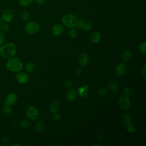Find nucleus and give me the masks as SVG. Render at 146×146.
I'll return each mask as SVG.
<instances>
[{
  "label": "nucleus",
  "mask_w": 146,
  "mask_h": 146,
  "mask_svg": "<svg viewBox=\"0 0 146 146\" xmlns=\"http://www.w3.org/2000/svg\"><path fill=\"white\" fill-rule=\"evenodd\" d=\"M64 84H65V86H66V87L70 88V87H71L72 86V85H73V82H72V81L71 80L68 79V80H67L66 81Z\"/></svg>",
  "instance_id": "34"
},
{
  "label": "nucleus",
  "mask_w": 146,
  "mask_h": 146,
  "mask_svg": "<svg viewBox=\"0 0 146 146\" xmlns=\"http://www.w3.org/2000/svg\"><path fill=\"white\" fill-rule=\"evenodd\" d=\"M21 127L23 129H29L30 127V123L29 121L26 120H23L20 123Z\"/></svg>",
  "instance_id": "27"
},
{
  "label": "nucleus",
  "mask_w": 146,
  "mask_h": 146,
  "mask_svg": "<svg viewBox=\"0 0 146 146\" xmlns=\"http://www.w3.org/2000/svg\"><path fill=\"white\" fill-rule=\"evenodd\" d=\"M2 113L6 117L10 116L12 114V110H11L10 107L5 106V107H4L3 110H2Z\"/></svg>",
  "instance_id": "24"
},
{
  "label": "nucleus",
  "mask_w": 146,
  "mask_h": 146,
  "mask_svg": "<svg viewBox=\"0 0 146 146\" xmlns=\"http://www.w3.org/2000/svg\"><path fill=\"white\" fill-rule=\"evenodd\" d=\"M107 90L106 88H101L98 90V94L100 95H104L107 93Z\"/></svg>",
  "instance_id": "33"
},
{
  "label": "nucleus",
  "mask_w": 146,
  "mask_h": 146,
  "mask_svg": "<svg viewBox=\"0 0 146 146\" xmlns=\"http://www.w3.org/2000/svg\"><path fill=\"white\" fill-rule=\"evenodd\" d=\"M124 92L125 95H126L127 96H129L133 93V89L131 87L127 86L124 88Z\"/></svg>",
  "instance_id": "31"
},
{
  "label": "nucleus",
  "mask_w": 146,
  "mask_h": 146,
  "mask_svg": "<svg viewBox=\"0 0 146 146\" xmlns=\"http://www.w3.org/2000/svg\"><path fill=\"white\" fill-rule=\"evenodd\" d=\"M128 71V66L124 63H119L115 68V72L117 76H124Z\"/></svg>",
  "instance_id": "8"
},
{
  "label": "nucleus",
  "mask_w": 146,
  "mask_h": 146,
  "mask_svg": "<svg viewBox=\"0 0 146 146\" xmlns=\"http://www.w3.org/2000/svg\"><path fill=\"white\" fill-rule=\"evenodd\" d=\"M11 145H12V146H15V145H17V146H21V145H22V144H17V143H14V144H11Z\"/></svg>",
  "instance_id": "40"
},
{
  "label": "nucleus",
  "mask_w": 146,
  "mask_h": 146,
  "mask_svg": "<svg viewBox=\"0 0 146 146\" xmlns=\"http://www.w3.org/2000/svg\"><path fill=\"white\" fill-rule=\"evenodd\" d=\"M29 78L28 75L23 72H20L18 73L16 75V80L17 81L22 84H26L29 81Z\"/></svg>",
  "instance_id": "11"
},
{
  "label": "nucleus",
  "mask_w": 146,
  "mask_h": 146,
  "mask_svg": "<svg viewBox=\"0 0 146 146\" xmlns=\"http://www.w3.org/2000/svg\"><path fill=\"white\" fill-rule=\"evenodd\" d=\"M76 73L78 74H82L83 73V70L81 68H78L76 70Z\"/></svg>",
  "instance_id": "39"
},
{
  "label": "nucleus",
  "mask_w": 146,
  "mask_h": 146,
  "mask_svg": "<svg viewBox=\"0 0 146 146\" xmlns=\"http://www.w3.org/2000/svg\"><path fill=\"white\" fill-rule=\"evenodd\" d=\"M88 85H85L83 87H80L78 88V94H79V95H80L81 97L83 98H87L88 95H89V92H88Z\"/></svg>",
  "instance_id": "15"
},
{
  "label": "nucleus",
  "mask_w": 146,
  "mask_h": 146,
  "mask_svg": "<svg viewBox=\"0 0 146 146\" xmlns=\"http://www.w3.org/2000/svg\"><path fill=\"white\" fill-rule=\"evenodd\" d=\"M23 62L18 58H11L6 63V67L8 70L13 72H18L23 68Z\"/></svg>",
  "instance_id": "2"
},
{
  "label": "nucleus",
  "mask_w": 146,
  "mask_h": 146,
  "mask_svg": "<svg viewBox=\"0 0 146 146\" xmlns=\"http://www.w3.org/2000/svg\"><path fill=\"white\" fill-rule=\"evenodd\" d=\"M30 14L28 11L26 10H22L19 14V18L23 21H26L29 19Z\"/></svg>",
  "instance_id": "23"
},
{
  "label": "nucleus",
  "mask_w": 146,
  "mask_h": 146,
  "mask_svg": "<svg viewBox=\"0 0 146 146\" xmlns=\"http://www.w3.org/2000/svg\"><path fill=\"white\" fill-rule=\"evenodd\" d=\"M35 130L37 132H42L44 129V124L42 121H38L35 124Z\"/></svg>",
  "instance_id": "22"
},
{
  "label": "nucleus",
  "mask_w": 146,
  "mask_h": 146,
  "mask_svg": "<svg viewBox=\"0 0 146 146\" xmlns=\"http://www.w3.org/2000/svg\"><path fill=\"white\" fill-rule=\"evenodd\" d=\"M89 62V56L86 53H82L81 54L78 58V63L83 66H86Z\"/></svg>",
  "instance_id": "13"
},
{
  "label": "nucleus",
  "mask_w": 146,
  "mask_h": 146,
  "mask_svg": "<svg viewBox=\"0 0 146 146\" xmlns=\"http://www.w3.org/2000/svg\"><path fill=\"white\" fill-rule=\"evenodd\" d=\"M62 22L64 26L69 28H73L76 26L78 19L73 14H68L64 15L62 19Z\"/></svg>",
  "instance_id": "3"
},
{
  "label": "nucleus",
  "mask_w": 146,
  "mask_h": 146,
  "mask_svg": "<svg viewBox=\"0 0 146 146\" xmlns=\"http://www.w3.org/2000/svg\"><path fill=\"white\" fill-rule=\"evenodd\" d=\"M139 48L141 53H143L144 54H146V43H145V42L141 43L140 44Z\"/></svg>",
  "instance_id": "30"
},
{
  "label": "nucleus",
  "mask_w": 146,
  "mask_h": 146,
  "mask_svg": "<svg viewBox=\"0 0 146 146\" xmlns=\"http://www.w3.org/2000/svg\"><path fill=\"white\" fill-rule=\"evenodd\" d=\"M132 57V53L131 52L128 50H124L122 53V59L125 62H128L130 60Z\"/></svg>",
  "instance_id": "20"
},
{
  "label": "nucleus",
  "mask_w": 146,
  "mask_h": 146,
  "mask_svg": "<svg viewBox=\"0 0 146 146\" xmlns=\"http://www.w3.org/2000/svg\"><path fill=\"white\" fill-rule=\"evenodd\" d=\"M2 18H1V17H0V24L2 23Z\"/></svg>",
  "instance_id": "41"
},
{
  "label": "nucleus",
  "mask_w": 146,
  "mask_h": 146,
  "mask_svg": "<svg viewBox=\"0 0 146 146\" xmlns=\"http://www.w3.org/2000/svg\"><path fill=\"white\" fill-rule=\"evenodd\" d=\"M18 100L17 95L14 93H10L8 94L5 99V106L11 107L14 105Z\"/></svg>",
  "instance_id": "10"
},
{
  "label": "nucleus",
  "mask_w": 146,
  "mask_h": 146,
  "mask_svg": "<svg viewBox=\"0 0 146 146\" xmlns=\"http://www.w3.org/2000/svg\"><path fill=\"white\" fill-rule=\"evenodd\" d=\"M26 116L31 120H36L39 116V112L35 107H30L26 110Z\"/></svg>",
  "instance_id": "6"
},
{
  "label": "nucleus",
  "mask_w": 146,
  "mask_h": 146,
  "mask_svg": "<svg viewBox=\"0 0 146 146\" xmlns=\"http://www.w3.org/2000/svg\"><path fill=\"white\" fill-rule=\"evenodd\" d=\"M64 30V27L61 24H55L54 25L51 29L52 31V34H53V35L54 36H59L60 35H61Z\"/></svg>",
  "instance_id": "12"
},
{
  "label": "nucleus",
  "mask_w": 146,
  "mask_h": 146,
  "mask_svg": "<svg viewBox=\"0 0 146 146\" xmlns=\"http://www.w3.org/2000/svg\"><path fill=\"white\" fill-rule=\"evenodd\" d=\"M10 142L9 138L7 136H4L1 139V143L3 145H8Z\"/></svg>",
  "instance_id": "32"
},
{
  "label": "nucleus",
  "mask_w": 146,
  "mask_h": 146,
  "mask_svg": "<svg viewBox=\"0 0 146 146\" xmlns=\"http://www.w3.org/2000/svg\"><path fill=\"white\" fill-rule=\"evenodd\" d=\"M35 68V65L33 62H30L27 63L25 66V70L27 72H31Z\"/></svg>",
  "instance_id": "21"
},
{
  "label": "nucleus",
  "mask_w": 146,
  "mask_h": 146,
  "mask_svg": "<svg viewBox=\"0 0 146 146\" xmlns=\"http://www.w3.org/2000/svg\"><path fill=\"white\" fill-rule=\"evenodd\" d=\"M108 86L110 90L113 92H116L119 90V86L117 82L114 80H111L108 83Z\"/></svg>",
  "instance_id": "17"
},
{
  "label": "nucleus",
  "mask_w": 146,
  "mask_h": 146,
  "mask_svg": "<svg viewBox=\"0 0 146 146\" xmlns=\"http://www.w3.org/2000/svg\"><path fill=\"white\" fill-rule=\"evenodd\" d=\"M76 26L79 29H82L85 31H90L92 28V25L88 21H86L83 19L78 20Z\"/></svg>",
  "instance_id": "9"
},
{
  "label": "nucleus",
  "mask_w": 146,
  "mask_h": 146,
  "mask_svg": "<svg viewBox=\"0 0 146 146\" xmlns=\"http://www.w3.org/2000/svg\"><path fill=\"white\" fill-rule=\"evenodd\" d=\"M60 118H61V116H60V114L58 113L57 112H56V113H54V115H53V119H54L55 120L58 121V120H59L60 119Z\"/></svg>",
  "instance_id": "37"
},
{
  "label": "nucleus",
  "mask_w": 146,
  "mask_h": 146,
  "mask_svg": "<svg viewBox=\"0 0 146 146\" xmlns=\"http://www.w3.org/2000/svg\"><path fill=\"white\" fill-rule=\"evenodd\" d=\"M39 30V24L34 21L27 22L25 26V31L29 35H34L36 34Z\"/></svg>",
  "instance_id": "4"
},
{
  "label": "nucleus",
  "mask_w": 146,
  "mask_h": 146,
  "mask_svg": "<svg viewBox=\"0 0 146 146\" xmlns=\"http://www.w3.org/2000/svg\"><path fill=\"white\" fill-rule=\"evenodd\" d=\"M136 128L133 124H130L127 126V131L129 133H134L136 131Z\"/></svg>",
  "instance_id": "29"
},
{
  "label": "nucleus",
  "mask_w": 146,
  "mask_h": 146,
  "mask_svg": "<svg viewBox=\"0 0 146 146\" xmlns=\"http://www.w3.org/2000/svg\"><path fill=\"white\" fill-rule=\"evenodd\" d=\"M118 104L121 109L128 110L131 106V101L128 96L125 94L121 95L118 99Z\"/></svg>",
  "instance_id": "5"
},
{
  "label": "nucleus",
  "mask_w": 146,
  "mask_h": 146,
  "mask_svg": "<svg viewBox=\"0 0 146 146\" xmlns=\"http://www.w3.org/2000/svg\"><path fill=\"white\" fill-rule=\"evenodd\" d=\"M9 30V26L7 24V23L3 22V23H1L0 24V30L2 32L6 33V32L8 31Z\"/></svg>",
  "instance_id": "26"
},
{
  "label": "nucleus",
  "mask_w": 146,
  "mask_h": 146,
  "mask_svg": "<svg viewBox=\"0 0 146 146\" xmlns=\"http://www.w3.org/2000/svg\"><path fill=\"white\" fill-rule=\"evenodd\" d=\"M33 0H18V3L20 6L22 7H26L29 6Z\"/></svg>",
  "instance_id": "25"
},
{
  "label": "nucleus",
  "mask_w": 146,
  "mask_h": 146,
  "mask_svg": "<svg viewBox=\"0 0 146 146\" xmlns=\"http://www.w3.org/2000/svg\"><path fill=\"white\" fill-rule=\"evenodd\" d=\"M66 97L68 101L73 102L74 101L77 97V92L74 89L69 90L66 94Z\"/></svg>",
  "instance_id": "14"
},
{
  "label": "nucleus",
  "mask_w": 146,
  "mask_h": 146,
  "mask_svg": "<svg viewBox=\"0 0 146 146\" xmlns=\"http://www.w3.org/2000/svg\"><path fill=\"white\" fill-rule=\"evenodd\" d=\"M122 122L124 126L127 127L132 123V119L129 115L125 113L122 117Z\"/></svg>",
  "instance_id": "19"
},
{
  "label": "nucleus",
  "mask_w": 146,
  "mask_h": 146,
  "mask_svg": "<svg viewBox=\"0 0 146 146\" xmlns=\"http://www.w3.org/2000/svg\"><path fill=\"white\" fill-rule=\"evenodd\" d=\"M35 1L37 4L40 5L44 4L45 2V0H35Z\"/></svg>",
  "instance_id": "38"
},
{
  "label": "nucleus",
  "mask_w": 146,
  "mask_h": 146,
  "mask_svg": "<svg viewBox=\"0 0 146 146\" xmlns=\"http://www.w3.org/2000/svg\"><path fill=\"white\" fill-rule=\"evenodd\" d=\"M17 47L15 44L8 43L0 47V54L2 58L5 59H9L15 55Z\"/></svg>",
  "instance_id": "1"
},
{
  "label": "nucleus",
  "mask_w": 146,
  "mask_h": 146,
  "mask_svg": "<svg viewBox=\"0 0 146 146\" xmlns=\"http://www.w3.org/2000/svg\"><path fill=\"white\" fill-rule=\"evenodd\" d=\"M68 35L71 38H75L78 35L77 31L74 28H71V29H70L68 31Z\"/></svg>",
  "instance_id": "28"
},
{
  "label": "nucleus",
  "mask_w": 146,
  "mask_h": 146,
  "mask_svg": "<svg viewBox=\"0 0 146 146\" xmlns=\"http://www.w3.org/2000/svg\"><path fill=\"white\" fill-rule=\"evenodd\" d=\"M101 34L98 31L93 32L90 35V40L92 43H99L101 40Z\"/></svg>",
  "instance_id": "16"
},
{
  "label": "nucleus",
  "mask_w": 146,
  "mask_h": 146,
  "mask_svg": "<svg viewBox=\"0 0 146 146\" xmlns=\"http://www.w3.org/2000/svg\"><path fill=\"white\" fill-rule=\"evenodd\" d=\"M59 108H60V104L57 102H52L49 106L50 111L53 113L58 112L59 110Z\"/></svg>",
  "instance_id": "18"
},
{
  "label": "nucleus",
  "mask_w": 146,
  "mask_h": 146,
  "mask_svg": "<svg viewBox=\"0 0 146 146\" xmlns=\"http://www.w3.org/2000/svg\"><path fill=\"white\" fill-rule=\"evenodd\" d=\"M5 40V36L3 33L0 32V45H2Z\"/></svg>",
  "instance_id": "35"
},
{
  "label": "nucleus",
  "mask_w": 146,
  "mask_h": 146,
  "mask_svg": "<svg viewBox=\"0 0 146 146\" xmlns=\"http://www.w3.org/2000/svg\"><path fill=\"white\" fill-rule=\"evenodd\" d=\"M14 12L11 9H6L3 11L1 15L2 20L6 23L10 22L14 18Z\"/></svg>",
  "instance_id": "7"
},
{
  "label": "nucleus",
  "mask_w": 146,
  "mask_h": 146,
  "mask_svg": "<svg viewBox=\"0 0 146 146\" xmlns=\"http://www.w3.org/2000/svg\"><path fill=\"white\" fill-rule=\"evenodd\" d=\"M141 76L144 79L146 78V65L145 64L141 70Z\"/></svg>",
  "instance_id": "36"
}]
</instances>
